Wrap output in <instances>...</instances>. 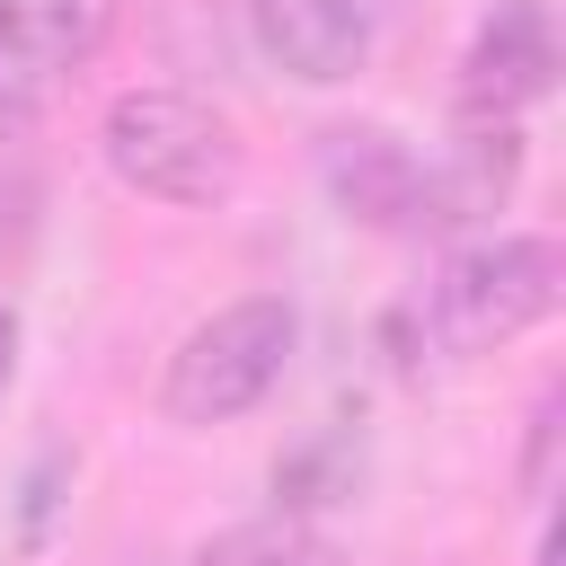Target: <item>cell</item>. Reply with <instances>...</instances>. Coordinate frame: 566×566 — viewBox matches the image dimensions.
<instances>
[{"label": "cell", "instance_id": "8", "mask_svg": "<svg viewBox=\"0 0 566 566\" xmlns=\"http://www.w3.org/2000/svg\"><path fill=\"white\" fill-rule=\"evenodd\" d=\"M195 566H345V548H336V539H318L310 522L274 513V522H239V531L203 539V557H195Z\"/></svg>", "mask_w": 566, "mask_h": 566}, {"label": "cell", "instance_id": "9", "mask_svg": "<svg viewBox=\"0 0 566 566\" xmlns=\"http://www.w3.org/2000/svg\"><path fill=\"white\" fill-rule=\"evenodd\" d=\"M115 27V0H44V62H80Z\"/></svg>", "mask_w": 566, "mask_h": 566}, {"label": "cell", "instance_id": "6", "mask_svg": "<svg viewBox=\"0 0 566 566\" xmlns=\"http://www.w3.org/2000/svg\"><path fill=\"white\" fill-rule=\"evenodd\" d=\"M248 35L274 71L310 80V88H336L371 62V18L363 0H248Z\"/></svg>", "mask_w": 566, "mask_h": 566}, {"label": "cell", "instance_id": "1", "mask_svg": "<svg viewBox=\"0 0 566 566\" xmlns=\"http://www.w3.org/2000/svg\"><path fill=\"white\" fill-rule=\"evenodd\" d=\"M97 142H106V168L159 203H221L239 186V133L186 88H124Z\"/></svg>", "mask_w": 566, "mask_h": 566}, {"label": "cell", "instance_id": "4", "mask_svg": "<svg viewBox=\"0 0 566 566\" xmlns=\"http://www.w3.org/2000/svg\"><path fill=\"white\" fill-rule=\"evenodd\" d=\"M557 88V27L539 0H504L460 62V115L469 124H513L522 106H539Z\"/></svg>", "mask_w": 566, "mask_h": 566}, {"label": "cell", "instance_id": "7", "mask_svg": "<svg viewBox=\"0 0 566 566\" xmlns=\"http://www.w3.org/2000/svg\"><path fill=\"white\" fill-rule=\"evenodd\" d=\"M513 177H522V133H513V124H460L451 159L424 168V212H416V230H469V221H486V212L513 195Z\"/></svg>", "mask_w": 566, "mask_h": 566}, {"label": "cell", "instance_id": "10", "mask_svg": "<svg viewBox=\"0 0 566 566\" xmlns=\"http://www.w3.org/2000/svg\"><path fill=\"white\" fill-rule=\"evenodd\" d=\"M9 371H18V318L0 310V389H9Z\"/></svg>", "mask_w": 566, "mask_h": 566}, {"label": "cell", "instance_id": "3", "mask_svg": "<svg viewBox=\"0 0 566 566\" xmlns=\"http://www.w3.org/2000/svg\"><path fill=\"white\" fill-rule=\"evenodd\" d=\"M566 292V256L557 239L539 230H504V239H478L442 265L433 283V336L451 354H486V345H513L522 327H539Z\"/></svg>", "mask_w": 566, "mask_h": 566}, {"label": "cell", "instance_id": "5", "mask_svg": "<svg viewBox=\"0 0 566 566\" xmlns=\"http://www.w3.org/2000/svg\"><path fill=\"white\" fill-rule=\"evenodd\" d=\"M318 177H327V195H336L345 221L416 230V212H424V159L398 133H380V124H336L318 142Z\"/></svg>", "mask_w": 566, "mask_h": 566}, {"label": "cell", "instance_id": "2", "mask_svg": "<svg viewBox=\"0 0 566 566\" xmlns=\"http://www.w3.org/2000/svg\"><path fill=\"white\" fill-rule=\"evenodd\" d=\"M292 345H301L292 301H283V292H248V301L212 310V318L168 354L159 398H168L177 424H230V416H248V407L292 371Z\"/></svg>", "mask_w": 566, "mask_h": 566}]
</instances>
